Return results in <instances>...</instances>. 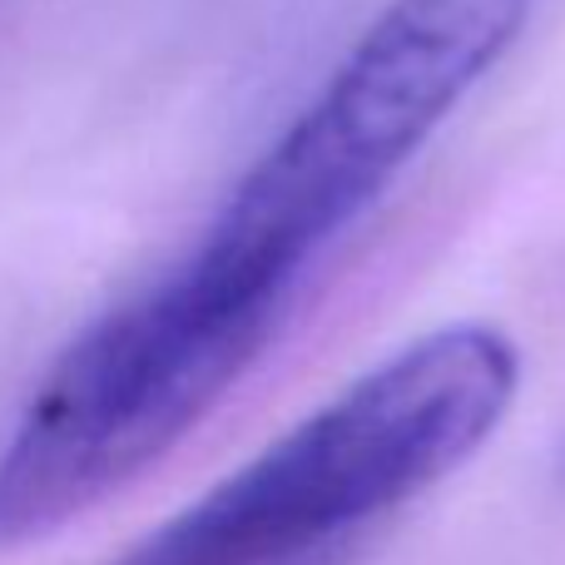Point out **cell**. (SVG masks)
<instances>
[{"instance_id": "7a4b0ae2", "label": "cell", "mask_w": 565, "mask_h": 565, "mask_svg": "<svg viewBox=\"0 0 565 565\" xmlns=\"http://www.w3.org/2000/svg\"><path fill=\"white\" fill-rule=\"evenodd\" d=\"M288 302L189 248L85 328L0 447V551L55 536L174 451L274 342Z\"/></svg>"}, {"instance_id": "6da1fadb", "label": "cell", "mask_w": 565, "mask_h": 565, "mask_svg": "<svg viewBox=\"0 0 565 565\" xmlns=\"http://www.w3.org/2000/svg\"><path fill=\"white\" fill-rule=\"evenodd\" d=\"M521 387V352L491 322H451L288 427L125 565H274L402 507L477 457Z\"/></svg>"}, {"instance_id": "277c9868", "label": "cell", "mask_w": 565, "mask_h": 565, "mask_svg": "<svg viewBox=\"0 0 565 565\" xmlns=\"http://www.w3.org/2000/svg\"><path fill=\"white\" fill-rule=\"evenodd\" d=\"M274 565H332L328 551H312V556H292V561H274Z\"/></svg>"}, {"instance_id": "3957f363", "label": "cell", "mask_w": 565, "mask_h": 565, "mask_svg": "<svg viewBox=\"0 0 565 565\" xmlns=\"http://www.w3.org/2000/svg\"><path fill=\"white\" fill-rule=\"evenodd\" d=\"M536 0H387L194 248L288 298L516 45Z\"/></svg>"}]
</instances>
